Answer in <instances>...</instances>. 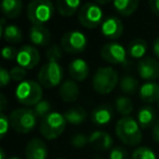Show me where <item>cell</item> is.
Returning a JSON list of instances; mask_svg holds the SVG:
<instances>
[{
  "instance_id": "1",
  "label": "cell",
  "mask_w": 159,
  "mask_h": 159,
  "mask_svg": "<svg viewBox=\"0 0 159 159\" xmlns=\"http://www.w3.org/2000/svg\"><path fill=\"white\" fill-rule=\"evenodd\" d=\"M116 134L129 146H136L142 142V131L137 120L132 117H122L116 124Z\"/></svg>"
},
{
  "instance_id": "2",
  "label": "cell",
  "mask_w": 159,
  "mask_h": 159,
  "mask_svg": "<svg viewBox=\"0 0 159 159\" xmlns=\"http://www.w3.org/2000/svg\"><path fill=\"white\" fill-rule=\"evenodd\" d=\"M120 82L119 74L112 66H102L95 72L92 80V86L98 94H109Z\"/></svg>"
},
{
  "instance_id": "3",
  "label": "cell",
  "mask_w": 159,
  "mask_h": 159,
  "mask_svg": "<svg viewBox=\"0 0 159 159\" xmlns=\"http://www.w3.org/2000/svg\"><path fill=\"white\" fill-rule=\"evenodd\" d=\"M10 125L16 132L21 134H27L35 129L37 124V116L33 109L16 108L9 115Z\"/></svg>"
},
{
  "instance_id": "4",
  "label": "cell",
  "mask_w": 159,
  "mask_h": 159,
  "mask_svg": "<svg viewBox=\"0 0 159 159\" xmlns=\"http://www.w3.org/2000/svg\"><path fill=\"white\" fill-rule=\"evenodd\" d=\"M16 98L26 107L35 106L43 100V86L38 82L26 80L19 83L16 89Z\"/></svg>"
},
{
  "instance_id": "5",
  "label": "cell",
  "mask_w": 159,
  "mask_h": 159,
  "mask_svg": "<svg viewBox=\"0 0 159 159\" xmlns=\"http://www.w3.org/2000/svg\"><path fill=\"white\" fill-rule=\"evenodd\" d=\"M66 125V121L63 115L51 111L45 118L40 119L39 123V133L46 139H56L63 133Z\"/></svg>"
},
{
  "instance_id": "6",
  "label": "cell",
  "mask_w": 159,
  "mask_h": 159,
  "mask_svg": "<svg viewBox=\"0 0 159 159\" xmlns=\"http://www.w3.org/2000/svg\"><path fill=\"white\" fill-rule=\"evenodd\" d=\"M55 6L50 0H32L27 5V18L33 25H44L53 16Z\"/></svg>"
},
{
  "instance_id": "7",
  "label": "cell",
  "mask_w": 159,
  "mask_h": 159,
  "mask_svg": "<svg viewBox=\"0 0 159 159\" xmlns=\"http://www.w3.org/2000/svg\"><path fill=\"white\" fill-rule=\"evenodd\" d=\"M62 77H63V69L59 62L53 60H47L46 63L43 64L40 68L37 75L38 83L46 89L61 85Z\"/></svg>"
},
{
  "instance_id": "8",
  "label": "cell",
  "mask_w": 159,
  "mask_h": 159,
  "mask_svg": "<svg viewBox=\"0 0 159 159\" xmlns=\"http://www.w3.org/2000/svg\"><path fill=\"white\" fill-rule=\"evenodd\" d=\"M77 19L84 27L95 29L104 22V12L98 3L86 2L80 8Z\"/></svg>"
},
{
  "instance_id": "9",
  "label": "cell",
  "mask_w": 159,
  "mask_h": 159,
  "mask_svg": "<svg viewBox=\"0 0 159 159\" xmlns=\"http://www.w3.org/2000/svg\"><path fill=\"white\" fill-rule=\"evenodd\" d=\"M87 38L84 33L80 31H69L61 38V47L66 52L76 55L85 50Z\"/></svg>"
},
{
  "instance_id": "10",
  "label": "cell",
  "mask_w": 159,
  "mask_h": 159,
  "mask_svg": "<svg viewBox=\"0 0 159 159\" xmlns=\"http://www.w3.org/2000/svg\"><path fill=\"white\" fill-rule=\"evenodd\" d=\"M100 56L110 64H125L128 62V50L117 42L105 44L100 49Z\"/></svg>"
},
{
  "instance_id": "11",
  "label": "cell",
  "mask_w": 159,
  "mask_h": 159,
  "mask_svg": "<svg viewBox=\"0 0 159 159\" xmlns=\"http://www.w3.org/2000/svg\"><path fill=\"white\" fill-rule=\"evenodd\" d=\"M16 60L18 62V66L30 70V69L35 68L39 63V51L33 45H24L19 49Z\"/></svg>"
},
{
  "instance_id": "12",
  "label": "cell",
  "mask_w": 159,
  "mask_h": 159,
  "mask_svg": "<svg viewBox=\"0 0 159 159\" xmlns=\"http://www.w3.org/2000/svg\"><path fill=\"white\" fill-rule=\"evenodd\" d=\"M137 70L141 79L147 82H155L159 77V61L152 57H146L139 60Z\"/></svg>"
},
{
  "instance_id": "13",
  "label": "cell",
  "mask_w": 159,
  "mask_h": 159,
  "mask_svg": "<svg viewBox=\"0 0 159 159\" xmlns=\"http://www.w3.org/2000/svg\"><path fill=\"white\" fill-rule=\"evenodd\" d=\"M100 31L105 37L115 40L121 37L124 31V26L122 21L118 16H111L104 20V22L100 25Z\"/></svg>"
},
{
  "instance_id": "14",
  "label": "cell",
  "mask_w": 159,
  "mask_h": 159,
  "mask_svg": "<svg viewBox=\"0 0 159 159\" xmlns=\"http://www.w3.org/2000/svg\"><path fill=\"white\" fill-rule=\"evenodd\" d=\"M48 149L43 139L38 137L32 139L25 146V157L26 159H47Z\"/></svg>"
},
{
  "instance_id": "15",
  "label": "cell",
  "mask_w": 159,
  "mask_h": 159,
  "mask_svg": "<svg viewBox=\"0 0 159 159\" xmlns=\"http://www.w3.org/2000/svg\"><path fill=\"white\" fill-rule=\"evenodd\" d=\"M68 72L71 76V80H73L75 82H82L89 76V66L84 59L77 58L69 63Z\"/></svg>"
},
{
  "instance_id": "16",
  "label": "cell",
  "mask_w": 159,
  "mask_h": 159,
  "mask_svg": "<svg viewBox=\"0 0 159 159\" xmlns=\"http://www.w3.org/2000/svg\"><path fill=\"white\" fill-rule=\"evenodd\" d=\"M89 144L99 150H109L112 148L113 139L109 133L105 131H94L89 136Z\"/></svg>"
},
{
  "instance_id": "17",
  "label": "cell",
  "mask_w": 159,
  "mask_h": 159,
  "mask_svg": "<svg viewBox=\"0 0 159 159\" xmlns=\"http://www.w3.org/2000/svg\"><path fill=\"white\" fill-rule=\"evenodd\" d=\"M80 95L79 85L73 80H66L59 86V96L63 102H73L77 100Z\"/></svg>"
},
{
  "instance_id": "18",
  "label": "cell",
  "mask_w": 159,
  "mask_h": 159,
  "mask_svg": "<svg viewBox=\"0 0 159 159\" xmlns=\"http://www.w3.org/2000/svg\"><path fill=\"white\" fill-rule=\"evenodd\" d=\"M50 32L44 25H33L30 29V39L35 46H46L50 43Z\"/></svg>"
},
{
  "instance_id": "19",
  "label": "cell",
  "mask_w": 159,
  "mask_h": 159,
  "mask_svg": "<svg viewBox=\"0 0 159 159\" xmlns=\"http://www.w3.org/2000/svg\"><path fill=\"white\" fill-rule=\"evenodd\" d=\"M113 112L112 109L108 105H99L93 109L91 113V119L97 125H105L108 124L112 120Z\"/></svg>"
},
{
  "instance_id": "20",
  "label": "cell",
  "mask_w": 159,
  "mask_h": 159,
  "mask_svg": "<svg viewBox=\"0 0 159 159\" xmlns=\"http://www.w3.org/2000/svg\"><path fill=\"white\" fill-rule=\"evenodd\" d=\"M139 97L143 102L152 104L159 102V83L146 82L139 87Z\"/></svg>"
},
{
  "instance_id": "21",
  "label": "cell",
  "mask_w": 159,
  "mask_h": 159,
  "mask_svg": "<svg viewBox=\"0 0 159 159\" xmlns=\"http://www.w3.org/2000/svg\"><path fill=\"white\" fill-rule=\"evenodd\" d=\"M63 117L66 119V123L73 124V125H80V124H82L86 120L87 112L84 108L76 106L68 109L63 113Z\"/></svg>"
},
{
  "instance_id": "22",
  "label": "cell",
  "mask_w": 159,
  "mask_h": 159,
  "mask_svg": "<svg viewBox=\"0 0 159 159\" xmlns=\"http://www.w3.org/2000/svg\"><path fill=\"white\" fill-rule=\"evenodd\" d=\"M21 0H3L1 2V11L7 19H16L22 12Z\"/></svg>"
},
{
  "instance_id": "23",
  "label": "cell",
  "mask_w": 159,
  "mask_h": 159,
  "mask_svg": "<svg viewBox=\"0 0 159 159\" xmlns=\"http://www.w3.org/2000/svg\"><path fill=\"white\" fill-rule=\"evenodd\" d=\"M81 1L80 0H57L56 9L62 16H71L80 10Z\"/></svg>"
},
{
  "instance_id": "24",
  "label": "cell",
  "mask_w": 159,
  "mask_h": 159,
  "mask_svg": "<svg viewBox=\"0 0 159 159\" xmlns=\"http://www.w3.org/2000/svg\"><path fill=\"white\" fill-rule=\"evenodd\" d=\"M147 48L148 45L146 40H144L143 38H135L129 43L128 53L134 59H142L145 56Z\"/></svg>"
},
{
  "instance_id": "25",
  "label": "cell",
  "mask_w": 159,
  "mask_h": 159,
  "mask_svg": "<svg viewBox=\"0 0 159 159\" xmlns=\"http://www.w3.org/2000/svg\"><path fill=\"white\" fill-rule=\"evenodd\" d=\"M139 0H116L113 1V7L116 11L123 16L133 14L139 8Z\"/></svg>"
},
{
  "instance_id": "26",
  "label": "cell",
  "mask_w": 159,
  "mask_h": 159,
  "mask_svg": "<svg viewBox=\"0 0 159 159\" xmlns=\"http://www.w3.org/2000/svg\"><path fill=\"white\" fill-rule=\"evenodd\" d=\"M155 120H156V113H155V110L150 106H144L139 110L137 122H139L141 128L146 129L152 125V124H155Z\"/></svg>"
},
{
  "instance_id": "27",
  "label": "cell",
  "mask_w": 159,
  "mask_h": 159,
  "mask_svg": "<svg viewBox=\"0 0 159 159\" xmlns=\"http://www.w3.org/2000/svg\"><path fill=\"white\" fill-rule=\"evenodd\" d=\"M3 39L7 43H12V44H16L22 40V31L21 29L16 24H8L6 26L3 33L1 34Z\"/></svg>"
},
{
  "instance_id": "28",
  "label": "cell",
  "mask_w": 159,
  "mask_h": 159,
  "mask_svg": "<svg viewBox=\"0 0 159 159\" xmlns=\"http://www.w3.org/2000/svg\"><path fill=\"white\" fill-rule=\"evenodd\" d=\"M116 109L123 117H129L133 111V102L128 96H119L115 102Z\"/></svg>"
},
{
  "instance_id": "29",
  "label": "cell",
  "mask_w": 159,
  "mask_h": 159,
  "mask_svg": "<svg viewBox=\"0 0 159 159\" xmlns=\"http://www.w3.org/2000/svg\"><path fill=\"white\" fill-rule=\"evenodd\" d=\"M119 86L123 93L125 94H133L139 87V81L134 76L125 75L122 79H120Z\"/></svg>"
},
{
  "instance_id": "30",
  "label": "cell",
  "mask_w": 159,
  "mask_h": 159,
  "mask_svg": "<svg viewBox=\"0 0 159 159\" xmlns=\"http://www.w3.org/2000/svg\"><path fill=\"white\" fill-rule=\"evenodd\" d=\"M132 159H157V156L152 148L147 146H139L136 149H134Z\"/></svg>"
},
{
  "instance_id": "31",
  "label": "cell",
  "mask_w": 159,
  "mask_h": 159,
  "mask_svg": "<svg viewBox=\"0 0 159 159\" xmlns=\"http://www.w3.org/2000/svg\"><path fill=\"white\" fill-rule=\"evenodd\" d=\"M33 110L35 112V115L37 116V118L43 119V118H45L47 115H49L51 112V104L48 100L43 99L33 107Z\"/></svg>"
},
{
  "instance_id": "32",
  "label": "cell",
  "mask_w": 159,
  "mask_h": 159,
  "mask_svg": "<svg viewBox=\"0 0 159 159\" xmlns=\"http://www.w3.org/2000/svg\"><path fill=\"white\" fill-rule=\"evenodd\" d=\"M46 58L47 60H53V61L59 62V60L62 58V47L58 44H51L46 51Z\"/></svg>"
},
{
  "instance_id": "33",
  "label": "cell",
  "mask_w": 159,
  "mask_h": 159,
  "mask_svg": "<svg viewBox=\"0 0 159 159\" xmlns=\"http://www.w3.org/2000/svg\"><path fill=\"white\" fill-rule=\"evenodd\" d=\"M10 75H11V80L16 81V82H23L24 79L27 75V71L26 69L22 68L20 66H13V68L10 70Z\"/></svg>"
},
{
  "instance_id": "34",
  "label": "cell",
  "mask_w": 159,
  "mask_h": 159,
  "mask_svg": "<svg viewBox=\"0 0 159 159\" xmlns=\"http://www.w3.org/2000/svg\"><path fill=\"white\" fill-rule=\"evenodd\" d=\"M89 143V136H86V135H84V134H81V133L75 134L74 136L72 137V139H71V144L76 148L85 147Z\"/></svg>"
},
{
  "instance_id": "35",
  "label": "cell",
  "mask_w": 159,
  "mask_h": 159,
  "mask_svg": "<svg viewBox=\"0 0 159 159\" xmlns=\"http://www.w3.org/2000/svg\"><path fill=\"white\" fill-rule=\"evenodd\" d=\"M109 159H128V154L122 147H112L109 152Z\"/></svg>"
},
{
  "instance_id": "36",
  "label": "cell",
  "mask_w": 159,
  "mask_h": 159,
  "mask_svg": "<svg viewBox=\"0 0 159 159\" xmlns=\"http://www.w3.org/2000/svg\"><path fill=\"white\" fill-rule=\"evenodd\" d=\"M10 121L9 117L5 115L3 112L0 113V137L2 139L6 134H7L8 130H9Z\"/></svg>"
},
{
  "instance_id": "37",
  "label": "cell",
  "mask_w": 159,
  "mask_h": 159,
  "mask_svg": "<svg viewBox=\"0 0 159 159\" xmlns=\"http://www.w3.org/2000/svg\"><path fill=\"white\" fill-rule=\"evenodd\" d=\"M19 50H16L14 47L11 46H5L1 50V55L5 59L7 60H12V59H16V56H18Z\"/></svg>"
},
{
  "instance_id": "38",
  "label": "cell",
  "mask_w": 159,
  "mask_h": 159,
  "mask_svg": "<svg viewBox=\"0 0 159 159\" xmlns=\"http://www.w3.org/2000/svg\"><path fill=\"white\" fill-rule=\"evenodd\" d=\"M11 81V75H10V71L6 70L5 68L0 69V85L1 87L7 86Z\"/></svg>"
},
{
  "instance_id": "39",
  "label": "cell",
  "mask_w": 159,
  "mask_h": 159,
  "mask_svg": "<svg viewBox=\"0 0 159 159\" xmlns=\"http://www.w3.org/2000/svg\"><path fill=\"white\" fill-rule=\"evenodd\" d=\"M148 6H149L152 13L159 18V0H149L148 1Z\"/></svg>"
},
{
  "instance_id": "40",
  "label": "cell",
  "mask_w": 159,
  "mask_h": 159,
  "mask_svg": "<svg viewBox=\"0 0 159 159\" xmlns=\"http://www.w3.org/2000/svg\"><path fill=\"white\" fill-rule=\"evenodd\" d=\"M152 139L159 143V120L155 122L154 126H152Z\"/></svg>"
},
{
  "instance_id": "41",
  "label": "cell",
  "mask_w": 159,
  "mask_h": 159,
  "mask_svg": "<svg viewBox=\"0 0 159 159\" xmlns=\"http://www.w3.org/2000/svg\"><path fill=\"white\" fill-rule=\"evenodd\" d=\"M152 51H154V55L157 57V59H159V37H157L152 43Z\"/></svg>"
},
{
  "instance_id": "42",
  "label": "cell",
  "mask_w": 159,
  "mask_h": 159,
  "mask_svg": "<svg viewBox=\"0 0 159 159\" xmlns=\"http://www.w3.org/2000/svg\"><path fill=\"white\" fill-rule=\"evenodd\" d=\"M6 108H7V99H6V96L1 94L0 95V110H1V112H3Z\"/></svg>"
},
{
  "instance_id": "43",
  "label": "cell",
  "mask_w": 159,
  "mask_h": 159,
  "mask_svg": "<svg viewBox=\"0 0 159 159\" xmlns=\"http://www.w3.org/2000/svg\"><path fill=\"white\" fill-rule=\"evenodd\" d=\"M0 159H8L7 157H6V152L2 147L0 148Z\"/></svg>"
},
{
  "instance_id": "44",
  "label": "cell",
  "mask_w": 159,
  "mask_h": 159,
  "mask_svg": "<svg viewBox=\"0 0 159 159\" xmlns=\"http://www.w3.org/2000/svg\"><path fill=\"white\" fill-rule=\"evenodd\" d=\"M8 159H21V158H19V157H10V158H8Z\"/></svg>"
},
{
  "instance_id": "45",
  "label": "cell",
  "mask_w": 159,
  "mask_h": 159,
  "mask_svg": "<svg viewBox=\"0 0 159 159\" xmlns=\"http://www.w3.org/2000/svg\"><path fill=\"white\" fill-rule=\"evenodd\" d=\"M58 159H63V158H58Z\"/></svg>"
}]
</instances>
